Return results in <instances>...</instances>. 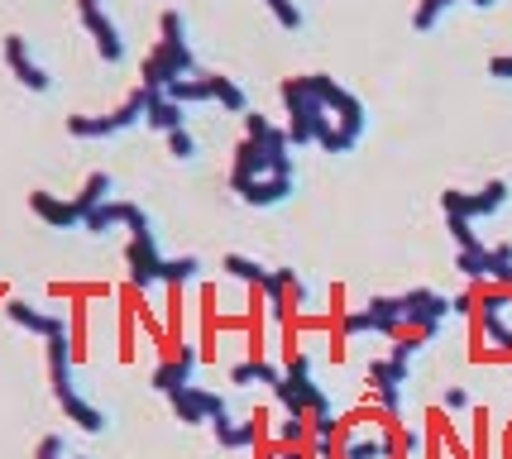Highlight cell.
I'll use <instances>...</instances> for the list:
<instances>
[{"label":"cell","mask_w":512,"mask_h":459,"mask_svg":"<svg viewBox=\"0 0 512 459\" xmlns=\"http://www.w3.org/2000/svg\"><path fill=\"white\" fill-rule=\"evenodd\" d=\"M283 106H288L292 144H321L326 153H350L364 134V106L345 87H335L326 72L288 77L283 82Z\"/></svg>","instance_id":"obj_1"},{"label":"cell","mask_w":512,"mask_h":459,"mask_svg":"<svg viewBox=\"0 0 512 459\" xmlns=\"http://www.w3.org/2000/svg\"><path fill=\"white\" fill-rule=\"evenodd\" d=\"M182 77H197V53H192V39H187V24H182L178 10H163L158 15V44L154 53L139 67V82L149 96H163V91L182 82Z\"/></svg>","instance_id":"obj_2"},{"label":"cell","mask_w":512,"mask_h":459,"mask_svg":"<svg viewBox=\"0 0 512 459\" xmlns=\"http://www.w3.org/2000/svg\"><path fill=\"white\" fill-rule=\"evenodd\" d=\"M288 134L278 130L268 144L259 139H240L235 158H230V187L245 192L249 182H264V177H292V158H288Z\"/></svg>","instance_id":"obj_3"},{"label":"cell","mask_w":512,"mask_h":459,"mask_svg":"<svg viewBox=\"0 0 512 459\" xmlns=\"http://www.w3.org/2000/svg\"><path fill=\"white\" fill-rule=\"evenodd\" d=\"M125 263H130V278L134 287H182L192 283L201 273L197 259H163L158 254V235H130V249H125Z\"/></svg>","instance_id":"obj_4"},{"label":"cell","mask_w":512,"mask_h":459,"mask_svg":"<svg viewBox=\"0 0 512 459\" xmlns=\"http://www.w3.org/2000/svg\"><path fill=\"white\" fill-rule=\"evenodd\" d=\"M479 306H474V345H493L489 359H512V287L474 283Z\"/></svg>","instance_id":"obj_5"},{"label":"cell","mask_w":512,"mask_h":459,"mask_svg":"<svg viewBox=\"0 0 512 459\" xmlns=\"http://www.w3.org/2000/svg\"><path fill=\"white\" fill-rule=\"evenodd\" d=\"M144 106H149V91L139 87L115 110H106V115H67V134H72V139H106V134H120V130H130V125H144Z\"/></svg>","instance_id":"obj_6"},{"label":"cell","mask_w":512,"mask_h":459,"mask_svg":"<svg viewBox=\"0 0 512 459\" xmlns=\"http://www.w3.org/2000/svg\"><path fill=\"white\" fill-rule=\"evenodd\" d=\"M441 206H446V216H465V220H479V216H498L503 206H508V182L498 177L489 187H479V192H441Z\"/></svg>","instance_id":"obj_7"},{"label":"cell","mask_w":512,"mask_h":459,"mask_svg":"<svg viewBox=\"0 0 512 459\" xmlns=\"http://www.w3.org/2000/svg\"><path fill=\"white\" fill-rule=\"evenodd\" d=\"M77 20L87 24V34L96 39L101 63H120V58H125V34H120V24L101 10V0H77Z\"/></svg>","instance_id":"obj_8"},{"label":"cell","mask_w":512,"mask_h":459,"mask_svg":"<svg viewBox=\"0 0 512 459\" xmlns=\"http://www.w3.org/2000/svg\"><path fill=\"white\" fill-rule=\"evenodd\" d=\"M450 316V302L431 287H417V292H402V330H422V335H436L441 321Z\"/></svg>","instance_id":"obj_9"},{"label":"cell","mask_w":512,"mask_h":459,"mask_svg":"<svg viewBox=\"0 0 512 459\" xmlns=\"http://www.w3.org/2000/svg\"><path fill=\"white\" fill-rule=\"evenodd\" d=\"M173 402V416H178L182 426H201V421H216V416L225 412V397L211 393V388H178V393L168 397Z\"/></svg>","instance_id":"obj_10"},{"label":"cell","mask_w":512,"mask_h":459,"mask_svg":"<svg viewBox=\"0 0 512 459\" xmlns=\"http://www.w3.org/2000/svg\"><path fill=\"white\" fill-rule=\"evenodd\" d=\"M407 369H412V364H398V359H388V354L369 364V397H374L388 416H398V388L407 383Z\"/></svg>","instance_id":"obj_11"},{"label":"cell","mask_w":512,"mask_h":459,"mask_svg":"<svg viewBox=\"0 0 512 459\" xmlns=\"http://www.w3.org/2000/svg\"><path fill=\"white\" fill-rule=\"evenodd\" d=\"M173 359H163L154 369V378H149V388L163 397H173L178 388H192V373H197V354H192V345H173Z\"/></svg>","instance_id":"obj_12"},{"label":"cell","mask_w":512,"mask_h":459,"mask_svg":"<svg viewBox=\"0 0 512 459\" xmlns=\"http://www.w3.org/2000/svg\"><path fill=\"white\" fill-rule=\"evenodd\" d=\"M5 63H10V72L20 77V87H29V91H48L53 82H48V72L34 58H29V44H24L20 34H5Z\"/></svg>","instance_id":"obj_13"},{"label":"cell","mask_w":512,"mask_h":459,"mask_svg":"<svg viewBox=\"0 0 512 459\" xmlns=\"http://www.w3.org/2000/svg\"><path fill=\"white\" fill-rule=\"evenodd\" d=\"M5 316H10L15 326L34 330V335H44V340H53V335H67V321H63V316H48V311L20 302V297H15V302H5Z\"/></svg>","instance_id":"obj_14"},{"label":"cell","mask_w":512,"mask_h":459,"mask_svg":"<svg viewBox=\"0 0 512 459\" xmlns=\"http://www.w3.org/2000/svg\"><path fill=\"white\" fill-rule=\"evenodd\" d=\"M58 407H63L67 421H77V431H87V436H101V431H106V412H96L77 388H63V393H58Z\"/></svg>","instance_id":"obj_15"},{"label":"cell","mask_w":512,"mask_h":459,"mask_svg":"<svg viewBox=\"0 0 512 459\" xmlns=\"http://www.w3.org/2000/svg\"><path fill=\"white\" fill-rule=\"evenodd\" d=\"M29 211L44 220V225H53V230H72L77 225V206L72 201H63V197H53V192H29Z\"/></svg>","instance_id":"obj_16"},{"label":"cell","mask_w":512,"mask_h":459,"mask_svg":"<svg viewBox=\"0 0 512 459\" xmlns=\"http://www.w3.org/2000/svg\"><path fill=\"white\" fill-rule=\"evenodd\" d=\"M144 125H149V130H163V134L187 130L182 106H178V101H168V96H149V106H144Z\"/></svg>","instance_id":"obj_17"},{"label":"cell","mask_w":512,"mask_h":459,"mask_svg":"<svg viewBox=\"0 0 512 459\" xmlns=\"http://www.w3.org/2000/svg\"><path fill=\"white\" fill-rule=\"evenodd\" d=\"M111 192H115V182H111V173H91L87 182H82V192L72 197V206H77V216L87 220L96 206H106L111 201Z\"/></svg>","instance_id":"obj_18"},{"label":"cell","mask_w":512,"mask_h":459,"mask_svg":"<svg viewBox=\"0 0 512 459\" xmlns=\"http://www.w3.org/2000/svg\"><path fill=\"white\" fill-rule=\"evenodd\" d=\"M48 378H53V393L72 388V345H67V335L48 340Z\"/></svg>","instance_id":"obj_19"},{"label":"cell","mask_w":512,"mask_h":459,"mask_svg":"<svg viewBox=\"0 0 512 459\" xmlns=\"http://www.w3.org/2000/svg\"><path fill=\"white\" fill-rule=\"evenodd\" d=\"M288 197H292V177H264V182H249L240 192V201H249V206H278Z\"/></svg>","instance_id":"obj_20"},{"label":"cell","mask_w":512,"mask_h":459,"mask_svg":"<svg viewBox=\"0 0 512 459\" xmlns=\"http://www.w3.org/2000/svg\"><path fill=\"white\" fill-rule=\"evenodd\" d=\"M230 383H235V388H245V383H268V388H278L283 373L273 369V364H264V359H245V364L230 369Z\"/></svg>","instance_id":"obj_21"},{"label":"cell","mask_w":512,"mask_h":459,"mask_svg":"<svg viewBox=\"0 0 512 459\" xmlns=\"http://www.w3.org/2000/svg\"><path fill=\"white\" fill-rule=\"evenodd\" d=\"M307 445H312L307 416H283V421H278V450H307Z\"/></svg>","instance_id":"obj_22"},{"label":"cell","mask_w":512,"mask_h":459,"mask_svg":"<svg viewBox=\"0 0 512 459\" xmlns=\"http://www.w3.org/2000/svg\"><path fill=\"white\" fill-rule=\"evenodd\" d=\"M206 87H211V101H221L225 110H245V87L230 82L221 72H206Z\"/></svg>","instance_id":"obj_23"},{"label":"cell","mask_w":512,"mask_h":459,"mask_svg":"<svg viewBox=\"0 0 512 459\" xmlns=\"http://www.w3.org/2000/svg\"><path fill=\"white\" fill-rule=\"evenodd\" d=\"M168 101H178V106H197V101H211V87H206V72H197V77H182V82H173V87L163 91Z\"/></svg>","instance_id":"obj_24"},{"label":"cell","mask_w":512,"mask_h":459,"mask_svg":"<svg viewBox=\"0 0 512 459\" xmlns=\"http://www.w3.org/2000/svg\"><path fill=\"white\" fill-rule=\"evenodd\" d=\"M221 268H225V273H230V278H235V283H249V287H259V283H264V278H268L264 268H259V263H254V259H245V254H225V259H221Z\"/></svg>","instance_id":"obj_25"},{"label":"cell","mask_w":512,"mask_h":459,"mask_svg":"<svg viewBox=\"0 0 512 459\" xmlns=\"http://www.w3.org/2000/svg\"><path fill=\"white\" fill-rule=\"evenodd\" d=\"M82 225H87L91 235H106V230H111V225H125V201H106V206H96V211H91L87 220H82Z\"/></svg>","instance_id":"obj_26"},{"label":"cell","mask_w":512,"mask_h":459,"mask_svg":"<svg viewBox=\"0 0 512 459\" xmlns=\"http://www.w3.org/2000/svg\"><path fill=\"white\" fill-rule=\"evenodd\" d=\"M455 268L465 273L469 283H489V249H460Z\"/></svg>","instance_id":"obj_27"},{"label":"cell","mask_w":512,"mask_h":459,"mask_svg":"<svg viewBox=\"0 0 512 459\" xmlns=\"http://www.w3.org/2000/svg\"><path fill=\"white\" fill-rule=\"evenodd\" d=\"M426 340H431V335H422V330H402L398 340H388V359H398V364H412Z\"/></svg>","instance_id":"obj_28"},{"label":"cell","mask_w":512,"mask_h":459,"mask_svg":"<svg viewBox=\"0 0 512 459\" xmlns=\"http://www.w3.org/2000/svg\"><path fill=\"white\" fill-rule=\"evenodd\" d=\"M489 283L512 287V244H489Z\"/></svg>","instance_id":"obj_29"},{"label":"cell","mask_w":512,"mask_h":459,"mask_svg":"<svg viewBox=\"0 0 512 459\" xmlns=\"http://www.w3.org/2000/svg\"><path fill=\"white\" fill-rule=\"evenodd\" d=\"M264 5H268V15L283 24L288 34H297V29L307 24V15H302V5H297V0H264Z\"/></svg>","instance_id":"obj_30"},{"label":"cell","mask_w":512,"mask_h":459,"mask_svg":"<svg viewBox=\"0 0 512 459\" xmlns=\"http://www.w3.org/2000/svg\"><path fill=\"white\" fill-rule=\"evenodd\" d=\"M446 225H450V240H455V249H489V244L474 235V220H465V216H446Z\"/></svg>","instance_id":"obj_31"},{"label":"cell","mask_w":512,"mask_h":459,"mask_svg":"<svg viewBox=\"0 0 512 459\" xmlns=\"http://www.w3.org/2000/svg\"><path fill=\"white\" fill-rule=\"evenodd\" d=\"M450 5H455V0H422V5L412 10V29H417V34H426L431 24H436L441 15H446Z\"/></svg>","instance_id":"obj_32"},{"label":"cell","mask_w":512,"mask_h":459,"mask_svg":"<svg viewBox=\"0 0 512 459\" xmlns=\"http://www.w3.org/2000/svg\"><path fill=\"white\" fill-rule=\"evenodd\" d=\"M125 230H130V235H154V220L144 216L134 201H125Z\"/></svg>","instance_id":"obj_33"},{"label":"cell","mask_w":512,"mask_h":459,"mask_svg":"<svg viewBox=\"0 0 512 459\" xmlns=\"http://www.w3.org/2000/svg\"><path fill=\"white\" fill-rule=\"evenodd\" d=\"M168 149H173V158H197V139H192V130H178V134H168Z\"/></svg>","instance_id":"obj_34"},{"label":"cell","mask_w":512,"mask_h":459,"mask_svg":"<svg viewBox=\"0 0 512 459\" xmlns=\"http://www.w3.org/2000/svg\"><path fill=\"white\" fill-rule=\"evenodd\" d=\"M39 459H72V455H67L63 436H44L39 440Z\"/></svg>","instance_id":"obj_35"},{"label":"cell","mask_w":512,"mask_h":459,"mask_svg":"<svg viewBox=\"0 0 512 459\" xmlns=\"http://www.w3.org/2000/svg\"><path fill=\"white\" fill-rule=\"evenodd\" d=\"M441 407H446V412H465V407H469V393H465V388H446Z\"/></svg>","instance_id":"obj_36"},{"label":"cell","mask_w":512,"mask_h":459,"mask_svg":"<svg viewBox=\"0 0 512 459\" xmlns=\"http://www.w3.org/2000/svg\"><path fill=\"white\" fill-rule=\"evenodd\" d=\"M489 77H498V82H512V58H489Z\"/></svg>","instance_id":"obj_37"},{"label":"cell","mask_w":512,"mask_h":459,"mask_svg":"<svg viewBox=\"0 0 512 459\" xmlns=\"http://www.w3.org/2000/svg\"><path fill=\"white\" fill-rule=\"evenodd\" d=\"M465 5H474V10H493V0H465Z\"/></svg>","instance_id":"obj_38"},{"label":"cell","mask_w":512,"mask_h":459,"mask_svg":"<svg viewBox=\"0 0 512 459\" xmlns=\"http://www.w3.org/2000/svg\"><path fill=\"white\" fill-rule=\"evenodd\" d=\"M72 459H82V455H72Z\"/></svg>","instance_id":"obj_39"}]
</instances>
